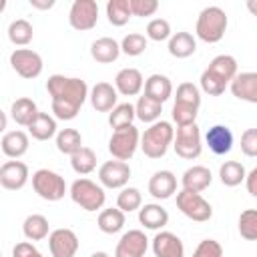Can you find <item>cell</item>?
<instances>
[{"label": "cell", "instance_id": "cell-1", "mask_svg": "<svg viewBox=\"0 0 257 257\" xmlns=\"http://www.w3.org/2000/svg\"><path fill=\"white\" fill-rule=\"evenodd\" d=\"M46 90L50 94L52 114L58 120L76 118V114L88 98V84L78 76L52 74L46 80Z\"/></svg>", "mask_w": 257, "mask_h": 257}, {"label": "cell", "instance_id": "cell-2", "mask_svg": "<svg viewBox=\"0 0 257 257\" xmlns=\"http://www.w3.org/2000/svg\"><path fill=\"white\" fill-rule=\"evenodd\" d=\"M237 74V60L231 54L215 56L201 74V90L209 96H221L233 76Z\"/></svg>", "mask_w": 257, "mask_h": 257}, {"label": "cell", "instance_id": "cell-3", "mask_svg": "<svg viewBox=\"0 0 257 257\" xmlns=\"http://www.w3.org/2000/svg\"><path fill=\"white\" fill-rule=\"evenodd\" d=\"M173 137H175L173 124L169 120H157L149 128H145V133L139 139V147L145 153V157L161 159L167 155L169 147L173 145Z\"/></svg>", "mask_w": 257, "mask_h": 257}, {"label": "cell", "instance_id": "cell-4", "mask_svg": "<svg viewBox=\"0 0 257 257\" xmlns=\"http://www.w3.org/2000/svg\"><path fill=\"white\" fill-rule=\"evenodd\" d=\"M227 24H229V18L223 8L207 6L199 12V18L195 24V34L199 40H203L207 44H215L225 36Z\"/></svg>", "mask_w": 257, "mask_h": 257}, {"label": "cell", "instance_id": "cell-5", "mask_svg": "<svg viewBox=\"0 0 257 257\" xmlns=\"http://www.w3.org/2000/svg\"><path fill=\"white\" fill-rule=\"evenodd\" d=\"M68 193H70V199H72L80 209H84V211H88V213L102 209V205H104V201H106L104 189H102L98 183H94V181H90V179H86V177L76 179V181L70 185V191H68Z\"/></svg>", "mask_w": 257, "mask_h": 257}, {"label": "cell", "instance_id": "cell-6", "mask_svg": "<svg viewBox=\"0 0 257 257\" xmlns=\"http://www.w3.org/2000/svg\"><path fill=\"white\" fill-rule=\"evenodd\" d=\"M32 189H34V193L40 199L50 201V203H56V201H60L66 195V181L56 171L38 169L32 175Z\"/></svg>", "mask_w": 257, "mask_h": 257}, {"label": "cell", "instance_id": "cell-7", "mask_svg": "<svg viewBox=\"0 0 257 257\" xmlns=\"http://www.w3.org/2000/svg\"><path fill=\"white\" fill-rule=\"evenodd\" d=\"M139 128L135 124H128V126H122V128H116L112 131L110 139H108V153L112 155V159L116 161H131L139 149Z\"/></svg>", "mask_w": 257, "mask_h": 257}, {"label": "cell", "instance_id": "cell-8", "mask_svg": "<svg viewBox=\"0 0 257 257\" xmlns=\"http://www.w3.org/2000/svg\"><path fill=\"white\" fill-rule=\"evenodd\" d=\"M177 209L187 219H191L195 223H205L213 217L211 203L201 193H193V191H185V189H181L177 193Z\"/></svg>", "mask_w": 257, "mask_h": 257}, {"label": "cell", "instance_id": "cell-9", "mask_svg": "<svg viewBox=\"0 0 257 257\" xmlns=\"http://www.w3.org/2000/svg\"><path fill=\"white\" fill-rule=\"evenodd\" d=\"M173 149L185 161L197 159L203 151V139H201L199 124L195 122V124H189V126H179L175 137H173Z\"/></svg>", "mask_w": 257, "mask_h": 257}, {"label": "cell", "instance_id": "cell-10", "mask_svg": "<svg viewBox=\"0 0 257 257\" xmlns=\"http://www.w3.org/2000/svg\"><path fill=\"white\" fill-rule=\"evenodd\" d=\"M10 66L22 78L32 80L42 74L44 62H42V56L32 48H14L10 52Z\"/></svg>", "mask_w": 257, "mask_h": 257}, {"label": "cell", "instance_id": "cell-11", "mask_svg": "<svg viewBox=\"0 0 257 257\" xmlns=\"http://www.w3.org/2000/svg\"><path fill=\"white\" fill-rule=\"evenodd\" d=\"M98 22V4L96 0H74L68 10V24L78 30L86 32L92 30Z\"/></svg>", "mask_w": 257, "mask_h": 257}, {"label": "cell", "instance_id": "cell-12", "mask_svg": "<svg viewBox=\"0 0 257 257\" xmlns=\"http://www.w3.org/2000/svg\"><path fill=\"white\" fill-rule=\"evenodd\" d=\"M131 179V167L124 161H106L98 169V183L102 189H122Z\"/></svg>", "mask_w": 257, "mask_h": 257}, {"label": "cell", "instance_id": "cell-13", "mask_svg": "<svg viewBox=\"0 0 257 257\" xmlns=\"http://www.w3.org/2000/svg\"><path fill=\"white\" fill-rule=\"evenodd\" d=\"M80 247V241L72 229L60 227L48 233V249L52 257H74Z\"/></svg>", "mask_w": 257, "mask_h": 257}, {"label": "cell", "instance_id": "cell-14", "mask_svg": "<svg viewBox=\"0 0 257 257\" xmlns=\"http://www.w3.org/2000/svg\"><path fill=\"white\" fill-rule=\"evenodd\" d=\"M30 179V171L28 165L18 161V159H10L6 163H2L0 167V185L6 191H20Z\"/></svg>", "mask_w": 257, "mask_h": 257}, {"label": "cell", "instance_id": "cell-15", "mask_svg": "<svg viewBox=\"0 0 257 257\" xmlns=\"http://www.w3.org/2000/svg\"><path fill=\"white\" fill-rule=\"evenodd\" d=\"M147 249H149V239L145 231L128 229L126 233L120 235L114 249V257H145Z\"/></svg>", "mask_w": 257, "mask_h": 257}, {"label": "cell", "instance_id": "cell-16", "mask_svg": "<svg viewBox=\"0 0 257 257\" xmlns=\"http://www.w3.org/2000/svg\"><path fill=\"white\" fill-rule=\"evenodd\" d=\"M235 98L249 104H257V72H237L229 82Z\"/></svg>", "mask_w": 257, "mask_h": 257}, {"label": "cell", "instance_id": "cell-17", "mask_svg": "<svg viewBox=\"0 0 257 257\" xmlns=\"http://www.w3.org/2000/svg\"><path fill=\"white\" fill-rule=\"evenodd\" d=\"M151 247H153L155 257H185L183 241L171 231H159L153 237Z\"/></svg>", "mask_w": 257, "mask_h": 257}, {"label": "cell", "instance_id": "cell-18", "mask_svg": "<svg viewBox=\"0 0 257 257\" xmlns=\"http://www.w3.org/2000/svg\"><path fill=\"white\" fill-rule=\"evenodd\" d=\"M88 98L90 104L96 112H110L118 102V92L114 90V86L110 82H96L90 90H88Z\"/></svg>", "mask_w": 257, "mask_h": 257}, {"label": "cell", "instance_id": "cell-19", "mask_svg": "<svg viewBox=\"0 0 257 257\" xmlns=\"http://www.w3.org/2000/svg\"><path fill=\"white\" fill-rule=\"evenodd\" d=\"M233 133H231V128L229 126H225V124H213L207 133H205V143H207V147H209V151L213 153V155H219V157H223V155H227L231 149H233Z\"/></svg>", "mask_w": 257, "mask_h": 257}, {"label": "cell", "instance_id": "cell-20", "mask_svg": "<svg viewBox=\"0 0 257 257\" xmlns=\"http://www.w3.org/2000/svg\"><path fill=\"white\" fill-rule=\"evenodd\" d=\"M149 193L157 201L171 199L177 193V177L173 171H157L149 179Z\"/></svg>", "mask_w": 257, "mask_h": 257}, {"label": "cell", "instance_id": "cell-21", "mask_svg": "<svg viewBox=\"0 0 257 257\" xmlns=\"http://www.w3.org/2000/svg\"><path fill=\"white\" fill-rule=\"evenodd\" d=\"M145 78L139 68H122L114 76V90L122 96H137L143 90Z\"/></svg>", "mask_w": 257, "mask_h": 257}, {"label": "cell", "instance_id": "cell-22", "mask_svg": "<svg viewBox=\"0 0 257 257\" xmlns=\"http://www.w3.org/2000/svg\"><path fill=\"white\" fill-rule=\"evenodd\" d=\"M30 147V139L24 131H8L4 133L2 141H0V151L8 157V159H20L26 155Z\"/></svg>", "mask_w": 257, "mask_h": 257}, {"label": "cell", "instance_id": "cell-23", "mask_svg": "<svg viewBox=\"0 0 257 257\" xmlns=\"http://www.w3.org/2000/svg\"><path fill=\"white\" fill-rule=\"evenodd\" d=\"M211 181H213V175H211V171H209L207 167H203V165H193V167H189V169L183 173V177H181L183 189H185V191H193V193L205 191V189L211 185Z\"/></svg>", "mask_w": 257, "mask_h": 257}, {"label": "cell", "instance_id": "cell-24", "mask_svg": "<svg viewBox=\"0 0 257 257\" xmlns=\"http://www.w3.org/2000/svg\"><path fill=\"white\" fill-rule=\"evenodd\" d=\"M139 223L145 229L159 231L169 223V213L159 203H147V205H141L139 209Z\"/></svg>", "mask_w": 257, "mask_h": 257}, {"label": "cell", "instance_id": "cell-25", "mask_svg": "<svg viewBox=\"0 0 257 257\" xmlns=\"http://www.w3.org/2000/svg\"><path fill=\"white\" fill-rule=\"evenodd\" d=\"M143 88H145V96H149V98H153V100H157L161 104L165 100H169L171 94H173V82H171V78L165 76V74H159V72L151 74L145 80Z\"/></svg>", "mask_w": 257, "mask_h": 257}, {"label": "cell", "instance_id": "cell-26", "mask_svg": "<svg viewBox=\"0 0 257 257\" xmlns=\"http://www.w3.org/2000/svg\"><path fill=\"white\" fill-rule=\"evenodd\" d=\"M90 56L100 64H110L120 56V46L114 38L102 36L90 44Z\"/></svg>", "mask_w": 257, "mask_h": 257}, {"label": "cell", "instance_id": "cell-27", "mask_svg": "<svg viewBox=\"0 0 257 257\" xmlns=\"http://www.w3.org/2000/svg\"><path fill=\"white\" fill-rule=\"evenodd\" d=\"M167 48H169V54L175 56V58H189L197 50V40H195V36L191 32L181 30V32L171 34Z\"/></svg>", "mask_w": 257, "mask_h": 257}, {"label": "cell", "instance_id": "cell-28", "mask_svg": "<svg viewBox=\"0 0 257 257\" xmlns=\"http://www.w3.org/2000/svg\"><path fill=\"white\" fill-rule=\"evenodd\" d=\"M28 128V133H30V137L32 139H36V141H48V139H52V137H56V118L52 116V114H48V112H40L38 110V114L34 116V120L26 126Z\"/></svg>", "mask_w": 257, "mask_h": 257}, {"label": "cell", "instance_id": "cell-29", "mask_svg": "<svg viewBox=\"0 0 257 257\" xmlns=\"http://www.w3.org/2000/svg\"><path fill=\"white\" fill-rule=\"evenodd\" d=\"M36 114H38V106H36V102H34L32 98H28V96L16 98V100L12 102V106H10V116H12V120H14L16 124H20V126H28V124L34 120Z\"/></svg>", "mask_w": 257, "mask_h": 257}, {"label": "cell", "instance_id": "cell-30", "mask_svg": "<svg viewBox=\"0 0 257 257\" xmlns=\"http://www.w3.org/2000/svg\"><path fill=\"white\" fill-rule=\"evenodd\" d=\"M22 233L28 241H42L48 237L50 233V225H48V219L40 213H32L24 219L22 223Z\"/></svg>", "mask_w": 257, "mask_h": 257}, {"label": "cell", "instance_id": "cell-31", "mask_svg": "<svg viewBox=\"0 0 257 257\" xmlns=\"http://www.w3.org/2000/svg\"><path fill=\"white\" fill-rule=\"evenodd\" d=\"M124 221H126V219H124V213H122L120 209H116V207H108V209H102V211L98 213L96 225H98V229H100L102 233H106V235H114V233L122 231Z\"/></svg>", "mask_w": 257, "mask_h": 257}, {"label": "cell", "instance_id": "cell-32", "mask_svg": "<svg viewBox=\"0 0 257 257\" xmlns=\"http://www.w3.org/2000/svg\"><path fill=\"white\" fill-rule=\"evenodd\" d=\"M161 112H163V104L149 98V96H139L137 104H135V118L147 122V124H153L157 120H161Z\"/></svg>", "mask_w": 257, "mask_h": 257}, {"label": "cell", "instance_id": "cell-33", "mask_svg": "<svg viewBox=\"0 0 257 257\" xmlns=\"http://www.w3.org/2000/svg\"><path fill=\"white\" fill-rule=\"evenodd\" d=\"M34 38V28L32 24L26 20V18H16L10 22L8 26V40L14 44V46H26L30 44Z\"/></svg>", "mask_w": 257, "mask_h": 257}, {"label": "cell", "instance_id": "cell-34", "mask_svg": "<svg viewBox=\"0 0 257 257\" xmlns=\"http://www.w3.org/2000/svg\"><path fill=\"white\" fill-rule=\"evenodd\" d=\"M70 167L78 175H88L96 169V153L90 147H80L74 155H70Z\"/></svg>", "mask_w": 257, "mask_h": 257}, {"label": "cell", "instance_id": "cell-35", "mask_svg": "<svg viewBox=\"0 0 257 257\" xmlns=\"http://www.w3.org/2000/svg\"><path fill=\"white\" fill-rule=\"evenodd\" d=\"M245 167L239 163V161H225L221 167H219V179L225 187H237L245 181Z\"/></svg>", "mask_w": 257, "mask_h": 257}, {"label": "cell", "instance_id": "cell-36", "mask_svg": "<svg viewBox=\"0 0 257 257\" xmlns=\"http://www.w3.org/2000/svg\"><path fill=\"white\" fill-rule=\"evenodd\" d=\"M82 147V137L76 128H62L56 133V149L62 155H74Z\"/></svg>", "mask_w": 257, "mask_h": 257}, {"label": "cell", "instance_id": "cell-37", "mask_svg": "<svg viewBox=\"0 0 257 257\" xmlns=\"http://www.w3.org/2000/svg\"><path fill=\"white\" fill-rule=\"evenodd\" d=\"M131 4L128 0H108L106 2V18L112 26H124L131 20Z\"/></svg>", "mask_w": 257, "mask_h": 257}, {"label": "cell", "instance_id": "cell-38", "mask_svg": "<svg viewBox=\"0 0 257 257\" xmlns=\"http://www.w3.org/2000/svg\"><path fill=\"white\" fill-rule=\"evenodd\" d=\"M133 120H135V104L131 102H120L108 112V124L114 131L133 124Z\"/></svg>", "mask_w": 257, "mask_h": 257}, {"label": "cell", "instance_id": "cell-39", "mask_svg": "<svg viewBox=\"0 0 257 257\" xmlns=\"http://www.w3.org/2000/svg\"><path fill=\"white\" fill-rule=\"evenodd\" d=\"M143 205V195L137 187H122L118 197H116V209H120L122 213H133L139 211Z\"/></svg>", "mask_w": 257, "mask_h": 257}, {"label": "cell", "instance_id": "cell-40", "mask_svg": "<svg viewBox=\"0 0 257 257\" xmlns=\"http://www.w3.org/2000/svg\"><path fill=\"white\" fill-rule=\"evenodd\" d=\"M175 102L177 104H187V106H201V90L197 84L193 82H181L177 86V94H175Z\"/></svg>", "mask_w": 257, "mask_h": 257}, {"label": "cell", "instance_id": "cell-41", "mask_svg": "<svg viewBox=\"0 0 257 257\" xmlns=\"http://www.w3.org/2000/svg\"><path fill=\"white\" fill-rule=\"evenodd\" d=\"M118 46H120V52H124L126 56H139L147 50V36L141 32H128Z\"/></svg>", "mask_w": 257, "mask_h": 257}, {"label": "cell", "instance_id": "cell-42", "mask_svg": "<svg viewBox=\"0 0 257 257\" xmlns=\"http://www.w3.org/2000/svg\"><path fill=\"white\" fill-rule=\"evenodd\" d=\"M239 233L247 241L257 239V209H245L239 215Z\"/></svg>", "mask_w": 257, "mask_h": 257}, {"label": "cell", "instance_id": "cell-43", "mask_svg": "<svg viewBox=\"0 0 257 257\" xmlns=\"http://www.w3.org/2000/svg\"><path fill=\"white\" fill-rule=\"evenodd\" d=\"M171 24L165 18H153L147 24V40H155V42H163L171 38Z\"/></svg>", "mask_w": 257, "mask_h": 257}, {"label": "cell", "instance_id": "cell-44", "mask_svg": "<svg viewBox=\"0 0 257 257\" xmlns=\"http://www.w3.org/2000/svg\"><path fill=\"white\" fill-rule=\"evenodd\" d=\"M197 112H199V108H195V106H187V104H177L175 102L171 116H173V120L177 122V128H179V126L195 124L197 122Z\"/></svg>", "mask_w": 257, "mask_h": 257}, {"label": "cell", "instance_id": "cell-45", "mask_svg": "<svg viewBox=\"0 0 257 257\" xmlns=\"http://www.w3.org/2000/svg\"><path fill=\"white\" fill-rule=\"evenodd\" d=\"M193 257H223V247L217 239H203L195 247Z\"/></svg>", "mask_w": 257, "mask_h": 257}, {"label": "cell", "instance_id": "cell-46", "mask_svg": "<svg viewBox=\"0 0 257 257\" xmlns=\"http://www.w3.org/2000/svg\"><path fill=\"white\" fill-rule=\"evenodd\" d=\"M131 4V12L133 16H153L157 10H159V2L157 0H128Z\"/></svg>", "mask_w": 257, "mask_h": 257}, {"label": "cell", "instance_id": "cell-47", "mask_svg": "<svg viewBox=\"0 0 257 257\" xmlns=\"http://www.w3.org/2000/svg\"><path fill=\"white\" fill-rule=\"evenodd\" d=\"M241 151L245 157H257V128H247L241 135Z\"/></svg>", "mask_w": 257, "mask_h": 257}, {"label": "cell", "instance_id": "cell-48", "mask_svg": "<svg viewBox=\"0 0 257 257\" xmlns=\"http://www.w3.org/2000/svg\"><path fill=\"white\" fill-rule=\"evenodd\" d=\"M12 257H42V253L30 241H20V243L14 245Z\"/></svg>", "mask_w": 257, "mask_h": 257}, {"label": "cell", "instance_id": "cell-49", "mask_svg": "<svg viewBox=\"0 0 257 257\" xmlns=\"http://www.w3.org/2000/svg\"><path fill=\"white\" fill-rule=\"evenodd\" d=\"M245 187H247V193L251 197H257V169H251L247 175H245Z\"/></svg>", "mask_w": 257, "mask_h": 257}, {"label": "cell", "instance_id": "cell-50", "mask_svg": "<svg viewBox=\"0 0 257 257\" xmlns=\"http://www.w3.org/2000/svg\"><path fill=\"white\" fill-rule=\"evenodd\" d=\"M28 2L36 10H50L54 6V0H28Z\"/></svg>", "mask_w": 257, "mask_h": 257}, {"label": "cell", "instance_id": "cell-51", "mask_svg": "<svg viewBox=\"0 0 257 257\" xmlns=\"http://www.w3.org/2000/svg\"><path fill=\"white\" fill-rule=\"evenodd\" d=\"M6 126H8V116H6V112L0 108V135L6 131Z\"/></svg>", "mask_w": 257, "mask_h": 257}, {"label": "cell", "instance_id": "cell-52", "mask_svg": "<svg viewBox=\"0 0 257 257\" xmlns=\"http://www.w3.org/2000/svg\"><path fill=\"white\" fill-rule=\"evenodd\" d=\"M90 257H110V255H108L106 251H94V253H92Z\"/></svg>", "mask_w": 257, "mask_h": 257}, {"label": "cell", "instance_id": "cell-53", "mask_svg": "<svg viewBox=\"0 0 257 257\" xmlns=\"http://www.w3.org/2000/svg\"><path fill=\"white\" fill-rule=\"evenodd\" d=\"M4 8H6V0H0V14L4 12Z\"/></svg>", "mask_w": 257, "mask_h": 257}, {"label": "cell", "instance_id": "cell-54", "mask_svg": "<svg viewBox=\"0 0 257 257\" xmlns=\"http://www.w3.org/2000/svg\"><path fill=\"white\" fill-rule=\"evenodd\" d=\"M0 167H2V163H0Z\"/></svg>", "mask_w": 257, "mask_h": 257}, {"label": "cell", "instance_id": "cell-55", "mask_svg": "<svg viewBox=\"0 0 257 257\" xmlns=\"http://www.w3.org/2000/svg\"><path fill=\"white\" fill-rule=\"evenodd\" d=\"M0 257H2V253H0Z\"/></svg>", "mask_w": 257, "mask_h": 257}]
</instances>
